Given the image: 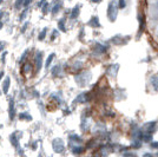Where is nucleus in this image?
I'll list each match as a JSON object with an SVG mask.
<instances>
[{"label":"nucleus","mask_w":158,"mask_h":157,"mask_svg":"<svg viewBox=\"0 0 158 157\" xmlns=\"http://www.w3.org/2000/svg\"><path fill=\"white\" fill-rule=\"evenodd\" d=\"M157 156H158V154H157Z\"/></svg>","instance_id":"obj_13"},{"label":"nucleus","mask_w":158,"mask_h":157,"mask_svg":"<svg viewBox=\"0 0 158 157\" xmlns=\"http://www.w3.org/2000/svg\"><path fill=\"white\" fill-rule=\"evenodd\" d=\"M31 1H32V0H25V2H24V6L27 7V5H28V4L31 2Z\"/></svg>","instance_id":"obj_9"},{"label":"nucleus","mask_w":158,"mask_h":157,"mask_svg":"<svg viewBox=\"0 0 158 157\" xmlns=\"http://www.w3.org/2000/svg\"><path fill=\"white\" fill-rule=\"evenodd\" d=\"M1 27H2V24H1V23H0V28H1Z\"/></svg>","instance_id":"obj_10"},{"label":"nucleus","mask_w":158,"mask_h":157,"mask_svg":"<svg viewBox=\"0 0 158 157\" xmlns=\"http://www.w3.org/2000/svg\"><path fill=\"white\" fill-rule=\"evenodd\" d=\"M125 6H126L125 0H120V1H119V7H120V8H125Z\"/></svg>","instance_id":"obj_6"},{"label":"nucleus","mask_w":158,"mask_h":157,"mask_svg":"<svg viewBox=\"0 0 158 157\" xmlns=\"http://www.w3.org/2000/svg\"><path fill=\"white\" fill-rule=\"evenodd\" d=\"M8 85H10V78H6V80H5V84H4V91H5V92L8 91Z\"/></svg>","instance_id":"obj_3"},{"label":"nucleus","mask_w":158,"mask_h":157,"mask_svg":"<svg viewBox=\"0 0 158 157\" xmlns=\"http://www.w3.org/2000/svg\"><path fill=\"white\" fill-rule=\"evenodd\" d=\"M53 57H54V54H53V53L50 56V57H48V59L46 60V67H48V66H50V64H51V62H52Z\"/></svg>","instance_id":"obj_5"},{"label":"nucleus","mask_w":158,"mask_h":157,"mask_svg":"<svg viewBox=\"0 0 158 157\" xmlns=\"http://www.w3.org/2000/svg\"><path fill=\"white\" fill-rule=\"evenodd\" d=\"M151 85L155 91H158V76L151 77Z\"/></svg>","instance_id":"obj_2"},{"label":"nucleus","mask_w":158,"mask_h":157,"mask_svg":"<svg viewBox=\"0 0 158 157\" xmlns=\"http://www.w3.org/2000/svg\"><path fill=\"white\" fill-rule=\"evenodd\" d=\"M151 146H152V148H156V149H158V143H157V142H152Z\"/></svg>","instance_id":"obj_7"},{"label":"nucleus","mask_w":158,"mask_h":157,"mask_svg":"<svg viewBox=\"0 0 158 157\" xmlns=\"http://www.w3.org/2000/svg\"><path fill=\"white\" fill-rule=\"evenodd\" d=\"M41 53H39V59H38V57H37V69L38 70H40V66H41Z\"/></svg>","instance_id":"obj_4"},{"label":"nucleus","mask_w":158,"mask_h":157,"mask_svg":"<svg viewBox=\"0 0 158 157\" xmlns=\"http://www.w3.org/2000/svg\"><path fill=\"white\" fill-rule=\"evenodd\" d=\"M57 142H58V145H57V143H54V142H53L54 150L57 151V152H61V151L64 150V144H63V142H61L60 139H57Z\"/></svg>","instance_id":"obj_1"},{"label":"nucleus","mask_w":158,"mask_h":157,"mask_svg":"<svg viewBox=\"0 0 158 157\" xmlns=\"http://www.w3.org/2000/svg\"><path fill=\"white\" fill-rule=\"evenodd\" d=\"M1 2H2V0H0V4H1Z\"/></svg>","instance_id":"obj_11"},{"label":"nucleus","mask_w":158,"mask_h":157,"mask_svg":"<svg viewBox=\"0 0 158 157\" xmlns=\"http://www.w3.org/2000/svg\"><path fill=\"white\" fill-rule=\"evenodd\" d=\"M157 6H158V2H157Z\"/></svg>","instance_id":"obj_12"},{"label":"nucleus","mask_w":158,"mask_h":157,"mask_svg":"<svg viewBox=\"0 0 158 157\" xmlns=\"http://www.w3.org/2000/svg\"><path fill=\"white\" fill-rule=\"evenodd\" d=\"M21 2H23V0H17V2H15V6L19 8V5L21 4Z\"/></svg>","instance_id":"obj_8"}]
</instances>
